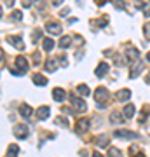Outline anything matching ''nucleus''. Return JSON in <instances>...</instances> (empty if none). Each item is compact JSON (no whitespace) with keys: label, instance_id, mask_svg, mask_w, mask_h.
Listing matches in <instances>:
<instances>
[{"label":"nucleus","instance_id":"34","mask_svg":"<svg viewBox=\"0 0 150 157\" xmlns=\"http://www.w3.org/2000/svg\"><path fill=\"white\" fill-rule=\"evenodd\" d=\"M6 4H7V7H12L14 6V0H9V2H6Z\"/></svg>","mask_w":150,"mask_h":157},{"label":"nucleus","instance_id":"22","mask_svg":"<svg viewBox=\"0 0 150 157\" xmlns=\"http://www.w3.org/2000/svg\"><path fill=\"white\" fill-rule=\"evenodd\" d=\"M17 154H19V147L17 145H9V148H7V157H17Z\"/></svg>","mask_w":150,"mask_h":157},{"label":"nucleus","instance_id":"6","mask_svg":"<svg viewBox=\"0 0 150 157\" xmlns=\"http://www.w3.org/2000/svg\"><path fill=\"white\" fill-rule=\"evenodd\" d=\"M7 42H11V44L16 47V49H21V51L25 49L23 39H21V37H17V35H9V37H7Z\"/></svg>","mask_w":150,"mask_h":157},{"label":"nucleus","instance_id":"26","mask_svg":"<svg viewBox=\"0 0 150 157\" xmlns=\"http://www.w3.org/2000/svg\"><path fill=\"white\" fill-rule=\"evenodd\" d=\"M40 37H42V30H35L33 35H32V40H33V42H39Z\"/></svg>","mask_w":150,"mask_h":157},{"label":"nucleus","instance_id":"14","mask_svg":"<svg viewBox=\"0 0 150 157\" xmlns=\"http://www.w3.org/2000/svg\"><path fill=\"white\" fill-rule=\"evenodd\" d=\"M19 113H21L25 119H30V117H32V113H33V110H32V107H30V105L23 103L21 107H19Z\"/></svg>","mask_w":150,"mask_h":157},{"label":"nucleus","instance_id":"1","mask_svg":"<svg viewBox=\"0 0 150 157\" xmlns=\"http://www.w3.org/2000/svg\"><path fill=\"white\" fill-rule=\"evenodd\" d=\"M108 98V91L105 89V87H98V89L94 91V100L96 103H98V107L103 108L105 105H103V100H106Z\"/></svg>","mask_w":150,"mask_h":157},{"label":"nucleus","instance_id":"36","mask_svg":"<svg viewBox=\"0 0 150 157\" xmlns=\"http://www.w3.org/2000/svg\"><path fill=\"white\" fill-rule=\"evenodd\" d=\"M147 61L150 63V52H148V54H147Z\"/></svg>","mask_w":150,"mask_h":157},{"label":"nucleus","instance_id":"4","mask_svg":"<svg viewBox=\"0 0 150 157\" xmlns=\"http://www.w3.org/2000/svg\"><path fill=\"white\" fill-rule=\"evenodd\" d=\"M45 30L49 32V33H52V35H58V33H61V25L60 23H56V21H47L45 23Z\"/></svg>","mask_w":150,"mask_h":157},{"label":"nucleus","instance_id":"17","mask_svg":"<svg viewBox=\"0 0 150 157\" xmlns=\"http://www.w3.org/2000/svg\"><path fill=\"white\" fill-rule=\"evenodd\" d=\"M16 67L19 68V72H26L28 70V61H26V58H23V56H19V58H16Z\"/></svg>","mask_w":150,"mask_h":157},{"label":"nucleus","instance_id":"35","mask_svg":"<svg viewBox=\"0 0 150 157\" xmlns=\"http://www.w3.org/2000/svg\"><path fill=\"white\" fill-rule=\"evenodd\" d=\"M93 157H103V155H101V154H98V152H94V154H93Z\"/></svg>","mask_w":150,"mask_h":157},{"label":"nucleus","instance_id":"32","mask_svg":"<svg viewBox=\"0 0 150 157\" xmlns=\"http://www.w3.org/2000/svg\"><path fill=\"white\" fill-rule=\"evenodd\" d=\"M129 152H136V147H131ZM134 157H143V154H138V155H134Z\"/></svg>","mask_w":150,"mask_h":157},{"label":"nucleus","instance_id":"37","mask_svg":"<svg viewBox=\"0 0 150 157\" xmlns=\"http://www.w3.org/2000/svg\"><path fill=\"white\" fill-rule=\"evenodd\" d=\"M147 82H150V73H148V75H147Z\"/></svg>","mask_w":150,"mask_h":157},{"label":"nucleus","instance_id":"11","mask_svg":"<svg viewBox=\"0 0 150 157\" xmlns=\"http://www.w3.org/2000/svg\"><path fill=\"white\" fill-rule=\"evenodd\" d=\"M35 113H37V117H39L40 121H45V119L49 117V113H51V108H49V107H45V105H44V107L37 108V112H35Z\"/></svg>","mask_w":150,"mask_h":157},{"label":"nucleus","instance_id":"21","mask_svg":"<svg viewBox=\"0 0 150 157\" xmlns=\"http://www.w3.org/2000/svg\"><path fill=\"white\" fill-rule=\"evenodd\" d=\"M70 45H72V37H68V35L61 37V40H60V47H61V49H68Z\"/></svg>","mask_w":150,"mask_h":157},{"label":"nucleus","instance_id":"28","mask_svg":"<svg viewBox=\"0 0 150 157\" xmlns=\"http://www.w3.org/2000/svg\"><path fill=\"white\" fill-rule=\"evenodd\" d=\"M143 32H145V37H147V40H150V21L147 23V25H145Z\"/></svg>","mask_w":150,"mask_h":157},{"label":"nucleus","instance_id":"24","mask_svg":"<svg viewBox=\"0 0 150 157\" xmlns=\"http://www.w3.org/2000/svg\"><path fill=\"white\" fill-rule=\"evenodd\" d=\"M96 145L98 147H108V138H106V136H98V138H96Z\"/></svg>","mask_w":150,"mask_h":157},{"label":"nucleus","instance_id":"25","mask_svg":"<svg viewBox=\"0 0 150 157\" xmlns=\"http://www.w3.org/2000/svg\"><path fill=\"white\" fill-rule=\"evenodd\" d=\"M108 157H121V150H119V148H113V147H112L110 150H108Z\"/></svg>","mask_w":150,"mask_h":157},{"label":"nucleus","instance_id":"15","mask_svg":"<svg viewBox=\"0 0 150 157\" xmlns=\"http://www.w3.org/2000/svg\"><path fill=\"white\" fill-rule=\"evenodd\" d=\"M58 65H60V61H58V56H56V58H49V59L45 61V68H47L49 72H56Z\"/></svg>","mask_w":150,"mask_h":157},{"label":"nucleus","instance_id":"33","mask_svg":"<svg viewBox=\"0 0 150 157\" xmlns=\"http://www.w3.org/2000/svg\"><path fill=\"white\" fill-rule=\"evenodd\" d=\"M63 112H67V113H70V115H72L73 110H72V108H63Z\"/></svg>","mask_w":150,"mask_h":157},{"label":"nucleus","instance_id":"9","mask_svg":"<svg viewBox=\"0 0 150 157\" xmlns=\"http://www.w3.org/2000/svg\"><path fill=\"white\" fill-rule=\"evenodd\" d=\"M52 98H54L58 103H61V101H65V98H67V91L61 89V87H56V89H52Z\"/></svg>","mask_w":150,"mask_h":157},{"label":"nucleus","instance_id":"30","mask_svg":"<svg viewBox=\"0 0 150 157\" xmlns=\"http://www.w3.org/2000/svg\"><path fill=\"white\" fill-rule=\"evenodd\" d=\"M65 58H67V56H58V61H60V65H63V67H67V65H68Z\"/></svg>","mask_w":150,"mask_h":157},{"label":"nucleus","instance_id":"19","mask_svg":"<svg viewBox=\"0 0 150 157\" xmlns=\"http://www.w3.org/2000/svg\"><path fill=\"white\" fill-rule=\"evenodd\" d=\"M110 121L113 124H122L124 121H126V117H124V115H121L119 112H113V113H110Z\"/></svg>","mask_w":150,"mask_h":157},{"label":"nucleus","instance_id":"23","mask_svg":"<svg viewBox=\"0 0 150 157\" xmlns=\"http://www.w3.org/2000/svg\"><path fill=\"white\" fill-rule=\"evenodd\" d=\"M77 93H79V94H82V96H89V94H91V91H89V87L86 84L77 86Z\"/></svg>","mask_w":150,"mask_h":157},{"label":"nucleus","instance_id":"2","mask_svg":"<svg viewBox=\"0 0 150 157\" xmlns=\"http://www.w3.org/2000/svg\"><path fill=\"white\" fill-rule=\"evenodd\" d=\"M143 68H145V65H143V61H141V59L134 61V67H131V72H129V78H136L140 73L143 72Z\"/></svg>","mask_w":150,"mask_h":157},{"label":"nucleus","instance_id":"10","mask_svg":"<svg viewBox=\"0 0 150 157\" xmlns=\"http://www.w3.org/2000/svg\"><path fill=\"white\" fill-rule=\"evenodd\" d=\"M126 54H128L129 61H138L140 59V51L136 49V47H128V49H126Z\"/></svg>","mask_w":150,"mask_h":157},{"label":"nucleus","instance_id":"7","mask_svg":"<svg viewBox=\"0 0 150 157\" xmlns=\"http://www.w3.org/2000/svg\"><path fill=\"white\" fill-rule=\"evenodd\" d=\"M108 68H110V65L106 61H101L98 67H96V70H94V73H96V77L98 78H101V77H105V73L108 72Z\"/></svg>","mask_w":150,"mask_h":157},{"label":"nucleus","instance_id":"29","mask_svg":"<svg viewBox=\"0 0 150 157\" xmlns=\"http://www.w3.org/2000/svg\"><path fill=\"white\" fill-rule=\"evenodd\" d=\"M141 11L145 12V16H150V4H147V6H141Z\"/></svg>","mask_w":150,"mask_h":157},{"label":"nucleus","instance_id":"16","mask_svg":"<svg viewBox=\"0 0 150 157\" xmlns=\"http://www.w3.org/2000/svg\"><path fill=\"white\" fill-rule=\"evenodd\" d=\"M115 98H117L119 101H126V100H129V98H131V91H129V89L117 91V93H115Z\"/></svg>","mask_w":150,"mask_h":157},{"label":"nucleus","instance_id":"5","mask_svg":"<svg viewBox=\"0 0 150 157\" xmlns=\"http://www.w3.org/2000/svg\"><path fill=\"white\" fill-rule=\"evenodd\" d=\"M87 128H89V119L87 117H84V119H80V121H77V124H75V131L77 133H86L87 131Z\"/></svg>","mask_w":150,"mask_h":157},{"label":"nucleus","instance_id":"31","mask_svg":"<svg viewBox=\"0 0 150 157\" xmlns=\"http://www.w3.org/2000/svg\"><path fill=\"white\" fill-rule=\"evenodd\" d=\"M56 122H58V124H63V126H68V121H67V119H63V117L56 119Z\"/></svg>","mask_w":150,"mask_h":157},{"label":"nucleus","instance_id":"12","mask_svg":"<svg viewBox=\"0 0 150 157\" xmlns=\"http://www.w3.org/2000/svg\"><path fill=\"white\" fill-rule=\"evenodd\" d=\"M122 113H124V117H126V119H133L134 115H136V108H134V105H131V103H129V105H126V107H124Z\"/></svg>","mask_w":150,"mask_h":157},{"label":"nucleus","instance_id":"20","mask_svg":"<svg viewBox=\"0 0 150 157\" xmlns=\"http://www.w3.org/2000/svg\"><path fill=\"white\" fill-rule=\"evenodd\" d=\"M42 47H44V51H52L54 49V40L49 39V37H45V39L42 40Z\"/></svg>","mask_w":150,"mask_h":157},{"label":"nucleus","instance_id":"18","mask_svg":"<svg viewBox=\"0 0 150 157\" xmlns=\"http://www.w3.org/2000/svg\"><path fill=\"white\" fill-rule=\"evenodd\" d=\"M33 84L40 86V87H42V86H47V78H45L44 75H40V73H35L33 75Z\"/></svg>","mask_w":150,"mask_h":157},{"label":"nucleus","instance_id":"13","mask_svg":"<svg viewBox=\"0 0 150 157\" xmlns=\"http://www.w3.org/2000/svg\"><path fill=\"white\" fill-rule=\"evenodd\" d=\"M72 105L77 108L79 112H86V108H87V107H86V103H84L80 98H77V96H73V98H72Z\"/></svg>","mask_w":150,"mask_h":157},{"label":"nucleus","instance_id":"8","mask_svg":"<svg viewBox=\"0 0 150 157\" xmlns=\"http://www.w3.org/2000/svg\"><path fill=\"white\" fill-rule=\"evenodd\" d=\"M113 135H115L117 138H128V140L138 138V136H136V133H133V131H126V129H117Z\"/></svg>","mask_w":150,"mask_h":157},{"label":"nucleus","instance_id":"3","mask_svg":"<svg viewBox=\"0 0 150 157\" xmlns=\"http://www.w3.org/2000/svg\"><path fill=\"white\" fill-rule=\"evenodd\" d=\"M28 135H30V129H28V126H25V124H21V126H16V128H14V136H16V138L25 140V138H28Z\"/></svg>","mask_w":150,"mask_h":157},{"label":"nucleus","instance_id":"27","mask_svg":"<svg viewBox=\"0 0 150 157\" xmlns=\"http://www.w3.org/2000/svg\"><path fill=\"white\" fill-rule=\"evenodd\" d=\"M12 19H14V21H21L23 19V12L21 11H14L12 12Z\"/></svg>","mask_w":150,"mask_h":157}]
</instances>
